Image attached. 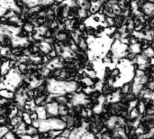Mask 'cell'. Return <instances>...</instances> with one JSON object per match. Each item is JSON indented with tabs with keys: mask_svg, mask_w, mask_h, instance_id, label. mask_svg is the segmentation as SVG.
I'll return each mask as SVG.
<instances>
[{
	"mask_svg": "<svg viewBox=\"0 0 154 139\" xmlns=\"http://www.w3.org/2000/svg\"><path fill=\"white\" fill-rule=\"evenodd\" d=\"M145 86L143 85V84H140V83H136V82H134L132 81V90L131 92L135 96V97H139V95L141 94V92L143 91V88Z\"/></svg>",
	"mask_w": 154,
	"mask_h": 139,
	"instance_id": "cell-1",
	"label": "cell"
},
{
	"mask_svg": "<svg viewBox=\"0 0 154 139\" xmlns=\"http://www.w3.org/2000/svg\"><path fill=\"white\" fill-rule=\"evenodd\" d=\"M132 90V81H126L123 84V86L120 88V91L122 92V94L126 95L128 93H130Z\"/></svg>",
	"mask_w": 154,
	"mask_h": 139,
	"instance_id": "cell-2",
	"label": "cell"
},
{
	"mask_svg": "<svg viewBox=\"0 0 154 139\" xmlns=\"http://www.w3.org/2000/svg\"><path fill=\"white\" fill-rule=\"evenodd\" d=\"M142 52L147 57V58H149V59H151V58H153L154 57V48L152 46H148V47H146L145 49H143V51H142Z\"/></svg>",
	"mask_w": 154,
	"mask_h": 139,
	"instance_id": "cell-3",
	"label": "cell"
},
{
	"mask_svg": "<svg viewBox=\"0 0 154 139\" xmlns=\"http://www.w3.org/2000/svg\"><path fill=\"white\" fill-rule=\"evenodd\" d=\"M6 21H7V17L6 16H5L4 14L0 15V23H1V24L6 23Z\"/></svg>",
	"mask_w": 154,
	"mask_h": 139,
	"instance_id": "cell-4",
	"label": "cell"
}]
</instances>
